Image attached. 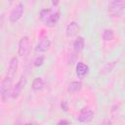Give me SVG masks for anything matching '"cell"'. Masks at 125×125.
Segmentation results:
<instances>
[{
  "instance_id": "cell-2",
  "label": "cell",
  "mask_w": 125,
  "mask_h": 125,
  "mask_svg": "<svg viewBox=\"0 0 125 125\" xmlns=\"http://www.w3.org/2000/svg\"><path fill=\"white\" fill-rule=\"evenodd\" d=\"M13 87V78L6 76L2 79L0 84V97L3 103H5L9 99V97L12 96Z\"/></svg>"
},
{
  "instance_id": "cell-1",
  "label": "cell",
  "mask_w": 125,
  "mask_h": 125,
  "mask_svg": "<svg viewBox=\"0 0 125 125\" xmlns=\"http://www.w3.org/2000/svg\"><path fill=\"white\" fill-rule=\"evenodd\" d=\"M125 12L124 0H110L107 5V14L111 18H119Z\"/></svg>"
},
{
  "instance_id": "cell-12",
  "label": "cell",
  "mask_w": 125,
  "mask_h": 125,
  "mask_svg": "<svg viewBox=\"0 0 125 125\" xmlns=\"http://www.w3.org/2000/svg\"><path fill=\"white\" fill-rule=\"evenodd\" d=\"M59 20H60V12H53L50 18L47 20V21L44 24L48 27H53L58 23Z\"/></svg>"
},
{
  "instance_id": "cell-20",
  "label": "cell",
  "mask_w": 125,
  "mask_h": 125,
  "mask_svg": "<svg viewBox=\"0 0 125 125\" xmlns=\"http://www.w3.org/2000/svg\"><path fill=\"white\" fill-rule=\"evenodd\" d=\"M69 123H70V121H68V120H60L58 122V124H69Z\"/></svg>"
},
{
  "instance_id": "cell-5",
  "label": "cell",
  "mask_w": 125,
  "mask_h": 125,
  "mask_svg": "<svg viewBox=\"0 0 125 125\" xmlns=\"http://www.w3.org/2000/svg\"><path fill=\"white\" fill-rule=\"evenodd\" d=\"M94 117V111L90 107H83L80 109V112L77 116V120L82 123L90 122Z\"/></svg>"
},
{
  "instance_id": "cell-13",
  "label": "cell",
  "mask_w": 125,
  "mask_h": 125,
  "mask_svg": "<svg viewBox=\"0 0 125 125\" xmlns=\"http://www.w3.org/2000/svg\"><path fill=\"white\" fill-rule=\"evenodd\" d=\"M82 89V82L81 81H72L67 86V91L70 93H78Z\"/></svg>"
},
{
  "instance_id": "cell-22",
  "label": "cell",
  "mask_w": 125,
  "mask_h": 125,
  "mask_svg": "<svg viewBox=\"0 0 125 125\" xmlns=\"http://www.w3.org/2000/svg\"><path fill=\"white\" fill-rule=\"evenodd\" d=\"M9 1H10V3H12V2L14 1V0H9Z\"/></svg>"
},
{
  "instance_id": "cell-7",
  "label": "cell",
  "mask_w": 125,
  "mask_h": 125,
  "mask_svg": "<svg viewBox=\"0 0 125 125\" xmlns=\"http://www.w3.org/2000/svg\"><path fill=\"white\" fill-rule=\"evenodd\" d=\"M18 67H19V59L17 57H13L9 62V66L7 69V76L14 78L17 74Z\"/></svg>"
},
{
  "instance_id": "cell-16",
  "label": "cell",
  "mask_w": 125,
  "mask_h": 125,
  "mask_svg": "<svg viewBox=\"0 0 125 125\" xmlns=\"http://www.w3.org/2000/svg\"><path fill=\"white\" fill-rule=\"evenodd\" d=\"M52 13H53V11L50 9H43V10H41V12L39 14V18L45 23L47 21V20L50 18V16L52 15Z\"/></svg>"
},
{
  "instance_id": "cell-3",
  "label": "cell",
  "mask_w": 125,
  "mask_h": 125,
  "mask_svg": "<svg viewBox=\"0 0 125 125\" xmlns=\"http://www.w3.org/2000/svg\"><path fill=\"white\" fill-rule=\"evenodd\" d=\"M23 12H24V6L22 3H19L18 5H16L15 8H13V10L11 11L10 13V16H9V20L12 23H15L17 21H19L22 15H23Z\"/></svg>"
},
{
  "instance_id": "cell-6",
  "label": "cell",
  "mask_w": 125,
  "mask_h": 125,
  "mask_svg": "<svg viewBox=\"0 0 125 125\" xmlns=\"http://www.w3.org/2000/svg\"><path fill=\"white\" fill-rule=\"evenodd\" d=\"M50 47H51V41H50V39L47 38V37L42 38L36 44L35 49H34V53L35 54H43V53H46L50 49Z\"/></svg>"
},
{
  "instance_id": "cell-4",
  "label": "cell",
  "mask_w": 125,
  "mask_h": 125,
  "mask_svg": "<svg viewBox=\"0 0 125 125\" xmlns=\"http://www.w3.org/2000/svg\"><path fill=\"white\" fill-rule=\"evenodd\" d=\"M28 51H29V38L28 36H23L19 41L18 55L21 58H24L27 56Z\"/></svg>"
},
{
  "instance_id": "cell-18",
  "label": "cell",
  "mask_w": 125,
  "mask_h": 125,
  "mask_svg": "<svg viewBox=\"0 0 125 125\" xmlns=\"http://www.w3.org/2000/svg\"><path fill=\"white\" fill-rule=\"evenodd\" d=\"M61 107H62V109L63 111H67L68 110V104H67V102H65V101L62 102L61 103Z\"/></svg>"
},
{
  "instance_id": "cell-21",
  "label": "cell",
  "mask_w": 125,
  "mask_h": 125,
  "mask_svg": "<svg viewBox=\"0 0 125 125\" xmlns=\"http://www.w3.org/2000/svg\"><path fill=\"white\" fill-rule=\"evenodd\" d=\"M103 123H104V124H106V123H107V124H110V123H111V121H110V120H104Z\"/></svg>"
},
{
  "instance_id": "cell-15",
  "label": "cell",
  "mask_w": 125,
  "mask_h": 125,
  "mask_svg": "<svg viewBox=\"0 0 125 125\" xmlns=\"http://www.w3.org/2000/svg\"><path fill=\"white\" fill-rule=\"evenodd\" d=\"M114 39V32L110 28H105L103 31V40L104 41H111Z\"/></svg>"
},
{
  "instance_id": "cell-10",
  "label": "cell",
  "mask_w": 125,
  "mask_h": 125,
  "mask_svg": "<svg viewBox=\"0 0 125 125\" xmlns=\"http://www.w3.org/2000/svg\"><path fill=\"white\" fill-rule=\"evenodd\" d=\"M75 72H76V75L79 78H83L85 75L88 74L89 66L87 64H85L84 62H78L76 63V66H75Z\"/></svg>"
},
{
  "instance_id": "cell-9",
  "label": "cell",
  "mask_w": 125,
  "mask_h": 125,
  "mask_svg": "<svg viewBox=\"0 0 125 125\" xmlns=\"http://www.w3.org/2000/svg\"><path fill=\"white\" fill-rule=\"evenodd\" d=\"M79 31V25L76 21H70L65 27V36L67 38H71L75 36Z\"/></svg>"
},
{
  "instance_id": "cell-11",
  "label": "cell",
  "mask_w": 125,
  "mask_h": 125,
  "mask_svg": "<svg viewBox=\"0 0 125 125\" xmlns=\"http://www.w3.org/2000/svg\"><path fill=\"white\" fill-rule=\"evenodd\" d=\"M84 44H85V40L82 36H78L74 42H73V54L76 56L78 55L84 48Z\"/></svg>"
},
{
  "instance_id": "cell-14",
  "label": "cell",
  "mask_w": 125,
  "mask_h": 125,
  "mask_svg": "<svg viewBox=\"0 0 125 125\" xmlns=\"http://www.w3.org/2000/svg\"><path fill=\"white\" fill-rule=\"evenodd\" d=\"M43 87H44V81H43V79H42L41 77H36V78L33 80L32 85H31L32 90L37 92V91L42 90Z\"/></svg>"
},
{
  "instance_id": "cell-8",
  "label": "cell",
  "mask_w": 125,
  "mask_h": 125,
  "mask_svg": "<svg viewBox=\"0 0 125 125\" xmlns=\"http://www.w3.org/2000/svg\"><path fill=\"white\" fill-rule=\"evenodd\" d=\"M24 85H25V79H24L23 76H21V77L20 78V80L14 85L13 91H12V96H11V97H12L13 99L19 98V96L21 95V91H22Z\"/></svg>"
},
{
  "instance_id": "cell-19",
  "label": "cell",
  "mask_w": 125,
  "mask_h": 125,
  "mask_svg": "<svg viewBox=\"0 0 125 125\" xmlns=\"http://www.w3.org/2000/svg\"><path fill=\"white\" fill-rule=\"evenodd\" d=\"M51 3H52V5L54 7H57L59 5V3H60V0H51Z\"/></svg>"
},
{
  "instance_id": "cell-17",
  "label": "cell",
  "mask_w": 125,
  "mask_h": 125,
  "mask_svg": "<svg viewBox=\"0 0 125 125\" xmlns=\"http://www.w3.org/2000/svg\"><path fill=\"white\" fill-rule=\"evenodd\" d=\"M43 62H44V58L43 57H37L35 60H34V62H33V64H34V66H41L42 64H43Z\"/></svg>"
}]
</instances>
